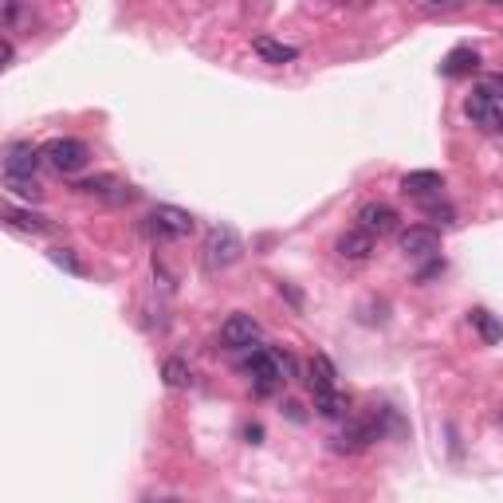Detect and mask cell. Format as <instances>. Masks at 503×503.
Masks as SVG:
<instances>
[{
  "instance_id": "6da1fadb",
  "label": "cell",
  "mask_w": 503,
  "mask_h": 503,
  "mask_svg": "<svg viewBox=\"0 0 503 503\" xmlns=\"http://www.w3.org/2000/svg\"><path fill=\"white\" fill-rule=\"evenodd\" d=\"M295 370L291 354H280L275 347H256L248 354V362H244V373L252 378V390L260 393V398H268L288 381V373Z\"/></svg>"
},
{
  "instance_id": "7a4b0ae2",
  "label": "cell",
  "mask_w": 503,
  "mask_h": 503,
  "mask_svg": "<svg viewBox=\"0 0 503 503\" xmlns=\"http://www.w3.org/2000/svg\"><path fill=\"white\" fill-rule=\"evenodd\" d=\"M240 252H244V240L232 224H213L209 236H205V264H209V272L232 268L240 260Z\"/></svg>"
},
{
  "instance_id": "3957f363",
  "label": "cell",
  "mask_w": 503,
  "mask_h": 503,
  "mask_svg": "<svg viewBox=\"0 0 503 503\" xmlns=\"http://www.w3.org/2000/svg\"><path fill=\"white\" fill-rule=\"evenodd\" d=\"M465 114L480 126V130L503 134V95H496L491 87H476V91L465 98Z\"/></svg>"
},
{
  "instance_id": "277c9868",
  "label": "cell",
  "mask_w": 503,
  "mask_h": 503,
  "mask_svg": "<svg viewBox=\"0 0 503 503\" xmlns=\"http://www.w3.org/2000/svg\"><path fill=\"white\" fill-rule=\"evenodd\" d=\"M44 162L52 165L55 173H79L91 162V150H87V142H79V138H52V142L44 146Z\"/></svg>"
},
{
  "instance_id": "5b68a950",
  "label": "cell",
  "mask_w": 503,
  "mask_h": 503,
  "mask_svg": "<svg viewBox=\"0 0 503 503\" xmlns=\"http://www.w3.org/2000/svg\"><path fill=\"white\" fill-rule=\"evenodd\" d=\"M193 229H197L193 213L177 209V205H157L150 213V232L157 240H181V236H189Z\"/></svg>"
},
{
  "instance_id": "8992f818",
  "label": "cell",
  "mask_w": 503,
  "mask_h": 503,
  "mask_svg": "<svg viewBox=\"0 0 503 503\" xmlns=\"http://www.w3.org/2000/svg\"><path fill=\"white\" fill-rule=\"evenodd\" d=\"M260 342V323L252 314H229L221 323V347L224 350H256Z\"/></svg>"
},
{
  "instance_id": "52a82bcc",
  "label": "cell",
  "mask_w": 503,
  "mask_h": 503,
  "mask_svg": "<svg viewBox=\"0 0 503 503\" xmlns=\"http://www.w3.org/2000/svg\"><path fill=\"white\" fill-rule=\"evenodd\" d=\"M398 248L413 260H432V256H440V232L429 224H409L406 232H398Z\"/></svg>"
},
{
  "instance_id": "ba28073f",
  "label": "cell",
  "mask_w": 503,
  "mask_h": 503,
  "mask_svg": "<svg viewBox=\"0 0 503 503\" xmlns=\"http://www.w3.org/2000/svg\"><path fill=\"white\" fill-rule=\"evenodd\" d=\"M398 224H401V213L393 209V205L386 201H366L358 209V229L362 232H370V236H390V232H398Z\"/></svg>"
},
{
  "instance_id": "9c48e42d",
  "label": "cell",
  "mask_w": 503,
  "mask_h": 503,
  "mask_svg": "<svg viewBox=\"0 0 503 503\" xmlns=\"http://www.w3.org/2000/svg\"><path fill=\"white\" fill-rule=\"evenodd\" d=\"M44 150H36L32 142H13L4 154V177H36Z\"/></svg>"
},
{
  "instance_id": "30bf717a",
  "label": "cell",
  "mask_w": 503,
  "mask_h": 503,
  "mask_svg": "<svg viewBox=\"0 0 503 503\" xmlns=\"http://www.w3.org/2000/svg\"><path fill=\"white\" fill-rule=\"evenodd\" d=\"M440 189H445V177L437 170H413L401 177V193L406 197H417V201H437Z\"/></svg>"
},
{
  "instance_id": "8fae6325",
  "label": "cell",
  "mask_w": 503,
  "mask_h": 503,
  "mask_svg": "<svg viewBox=\"0 0 503 503\" xmlns=\"http://www.w3.org/2000/svg\"><path fill=\"white\" fill-rule=\"evenodd\" d=\"M252 52L260 55L264 63H272V67H283V63H295V59H299V47L283 44V39H275V36H256Z\"/></svg>"
},
{
  "instance_id": "7c38bea8",
  "label": "cell",
  "mask_w": 503,
  "mask_h": 503,
  "mask_svg": "<svg viewBox=\"0 0 503 503\" xmlns=\"http://www.w3.org/2000/svg\"><path fill=\"white\" fill-rule=\"evenodd\" d=\"M307 386H311V393H331L334 386H339V370H334V362L327 358V354H311Z\"/></svg>"
},
{
  "instance_id": "4fadbf2b",
  "label": "cell",
  "mask_w": 503,
  "mask_h": 503,
  "mask_svg": "<svg viewBox=\"0 0 503 503\" xmlns=\"http://www.w3.org/2000/svg\"><path fill=\"white\" fill-rule=\"evenodd\" d=\"M4 221H8V229H16V232H32V236L52 232V221H47L44 213L16 209V205H4Z\"/></svg>"
},
{
  "instance_id": "5bb4252c",
  "label": "cell",
  "mask_w": 503,
  "mask_h": 503,
  "mask_svg": "<svg viewBox=\"0 0 503 503\" xmlns=\"http://www.w3.org/2000/svg\"><path fill=\"white\" fill-rule=\"evenodd\" d=\"M334 252L342 256V260H370V252H373V236L370 232H362V229H347L334 240Z\"/></svg>"
},
{
  "instance_id": "9a60e30c",
  "label": "cell",
  "mask_w": 503,
  "mask_h": 503,
  "mask_svg": "<svg viewBox=\"0 0 503 503\" xmlns=\"http://www.w3.org/2000/svg\"><path fill=\"white\" fill-rule=\"evenodd\" d=\"M468 323L480 331V339H484L488 347L503 339V319H496V314H491L488 307H472V311H468Z\"/></svg>"
},
{
  "instance_id": "2e32d148",
  "label": "cell",
  "mask_w": 503,
  "mask_h": 503,
  "mask_svg": "<svg viewBox=\"0 0 503 503\" xmlns=\"http://www.w3.org/2000/svg\"><path fill=\"white\" fill-rule=\"evenodd\" d=\"M476 63H480V55L472 52V47H457V52H449V59H445V63H440V75L460 79V75L476 71Z\"/></svg>"
},
{
  "instance_id": "e0dca14e",
  "label": "cell",
  "mask_w": 503,
  "mask_h": 503,
  "mask_svg": "<svg viewBox=\"0 0 503 503\" xmlns=\"http://www.w3.org/2000/svg\"><path fill=\"white\" fill-rule=\"evenodd\" d=\"M314 409H319V417L339 421V417H347V413H350V398H347V393H339V390L314 393Z\"/></svg>"
},
{
  "instance_id": "ac0fdd59",
  "label": "cell",
  "mask_w": 503,
  "mask_h": 503,
  "mask_svg": "<svg viewBox=\"0 0 503 503\" xmlns=\"http://www.w3.org/2000/svg\"><path fill=\"white\" fill-rule=\"evenodd\" d=\"M79 193H91V197H114V201H122L114 189H126V185H118L111 173H98V177H83V181L75 185Z\"/></svg>"
},
{
  "instance_id": "d6986e66",
  "label": "cell",
  "mask_w": 503,
  "mask_h": 503,
  "mask_svg": "<svg viewBox=\"0 0 503 503\" xmlns=\"http://www.w3.org/2000/svg\"><path fill=\"white\" fill-rule=\"evenodd\" d=\"M4 189L13 197H20V201H39V197H44L36 177H4Z\"/></svg>"
},
{
  "instance_id": "ffe728a7",
  "label": "cell",
  "mask_w": 503,
  "mask_h": 503,
  "mask_svg": "<svg viewBox=\"0 0 503 503\" xmlns=\"http://www.w3.org/2000/svg\"><path fill=\"white\" fill-rule=\"evenodd\" d=\"M162 378H165V386H170V390H185V386H189V366H185L181 358H170L162 366Z\"/></svg>"
},
{
  "instance_id": "44dd1931",
  "label": "cell",
  "mask_w": 503,
  "mask_h": 503,
  "mask_svg": "<svg viewBox=\"0 0 503 503\" xmlns=\"http://www.w3.org/2000/svg\"><path fill=\"white\" fill-rule=\"evenodd\" d=\"M47 260H52L55 264V268H63V272H71V275H83L87 268H83V264H79L75 260V252L71 248H52V252H47Z\"/></svg>"
},
{
  "instance_id": "7402d4cb",
  "label": "cell",
  "mask_w": 503,
  "mask_h": 503,
  "mask_svg": "<svg viewBox=\"0 0 503 503\" xmlns=\"http://www.w3.org/2000/svg\"><path fill=\"white\" fill-rule=\"evenodd\" d=\"M13 55H16V47H13V39H0V59H4V67H13Z\"/></svg>"
},
{
  "instance_id": "603a6c76",
  "label": "cell",
  "mask_w": 503,
  "mask_h": 503,
  "mask_svg": "<svg viewBox=\"0 0 503 503\" xmlns=\"http://www.w3.org/2000/svg\"><path fill=\"white\" fill-rule=\"evenodd\" d=\"M244 437H248V440H252V445H260V437H264V429H260V425H248V429H244Z\"/></svg>"
},
{
  "instance_id": "cb8c5ba5",
  "label": "cell",
  "mask_w": 503,
  "mask_h": 503,
  "mask_svg": "<svg viewBox=\"0 0 503 503\" xmlns=\"http://www.w3.org/2000/svg\"><path fill=\"white\" fill-rule=\"evenodd\" d=\"M499 417H503V413H499Z\"/></svg>"
}]
</instances>
